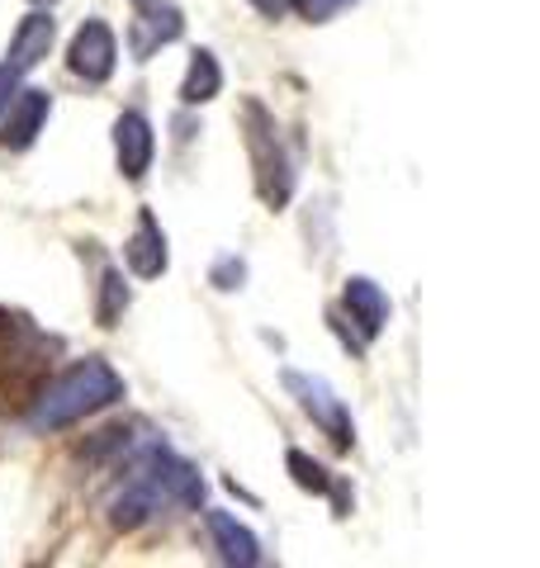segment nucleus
<instances>
[{
  "label": "nucleus",
  "instance_id": "nucleus-17",
  "mask_svg": "<svg viewBox=\"0 0 540 568\" xmlns=\"http://www.w3.org/2000/svg\"><path fill=\"white\" fill-rule=\"evenodd\" d=\"M14 95H20V71H14L10 62H0V114L10 110Z\"/></svg>",
  "mask_w": 540,
  "mask_h": 568
},
{
  "label": "nucleus",
  "instance_id": "nucleus-18",
  "mask_svg": "<svg viewBox=\"0 0 540 568\" xmlns=\"http://www.w3.org/2000/svg\"><path fill=\"white\" fill-rule=\"evenodd\" d=\"M242 261H223L219 271H213V284H219V290H242Z\"/></svg>",
  "mask_w": 540,
  "mask_h": 568
},
{
  "label": "nucleus",
  "instance_id": "nucleus-3",
  "mask_svg": "<svg viewBox=\"0 0 540 568\" xmlns=\"http://www.w3.org/2000/svg\"><path fill=\"white\" fill-rule=\"evenodd\" d=\"M242 114H247V148H251V162H257L261 200L270 209H284L290 204V194H294V162H290V152H284V142H280L276 119L266 114L261 100H247Z\"/></svg>",
  "mask_w": 540,
  "mask_h": 568
},
{
  "label": "nucleus",
  "instance_id": "nucleus-1",
  "mask_svg": "<svg viewBox=\"0 0 540 568\" xmlns=\"http://www.w3.org/2000/svg\"><path fill=\"white\" fill-rule=\"evenodd\" d=\"M204 503V478L190 459H180L171 446H142L123 465V484L110 497V521L119 530H138L167 507H200Z\"/></svg>",
  "mask_w": 540,
  "mask_h": 568
},
{
  "label": "nucleus",
  "instance_id": "nucleus-11",
  "mask_svg": "<svg viewBox=\"0 0 540 568\" xmlns=\"http://www.w3.org/2000/svg\"><path fill=\"white\" fill-rule=\"evenodd\" d=\"M123 261H129V271L142 275V280H157L161 271H167V237H161L152 213L138 219V233L129 237V246H123Z\"/></svg>",
  "mask_w": 540,
  "mask_h": 568
},
{
  "label": "nucleus",
  "instance_id": "nucleus-10",
  "mask_svg": "<svg viewBox=\"0 0 540 568\" xmlns=\"http://www.w3.org/2000/svg\"><path fill=\"white\" fill-rule=\"evenodd\" d=\"M52 39H58V24H52V14L43 10H33L20 20V29H14V39H10V67L14 71H33L48 52H52Z\"/></svg>",
  "mask_w": 540,
  "mask_h": 568
},
{
  "label": "nucleus",
  "instance_id": "nucleus-21",
  "mask_svg": "<svg viewBox=\"0 0 540 568\" xmlns=\"http://www.w3.org/2000/svg\"><path fill=\"white\" fill-rule=\"evenodd\" d=\"M33 6H58V0H33Z\"/></svg>",
  "mask_w": 540,
  "mask_h": 568
},
{
  "label": "nucleus",
  "instance_id": "nucleus-16",
  "mask_svg": "<svg viewBox=\"0 0 540 568\" xmlns=\"http://www.w3.org/2000/svg\"><path fill=\"white\" fill-rule=\"evenodd\" d=\"M351 6H356V0H294V10H299L309 24H328L332 14L351 10Z\"/></svg>",
  "mask_w": 540,
  "mask_h": 568
},
{
  "label": "nucleus",
  "instance_id": "nucleus-7",
  "mask_svg": "<svg viewBox=\"0 0 540 568\" xmlns=\"http://www.w3.org/2000/svg\"><path fill=\"white\" fill-rule=\"evenodd\" d=\"M48 110H52L48 91H20L10 100V110L0 114V142H6L10 152L33 148V138H39L48 123Z\"/></svg>",
  "mask_w": 540,
  "mask_h": 568
},
{
  "label": "nucleus",
  "instance_id": "nucleus-5",
  "mask_svg": "<svg viewBox=\"0 0 540 568\" xmlns=\"http://www.w3.org/2000/svg\"><path fill=\"white\" fill-rule=\"evenodd\" d=\"M114 62H119L114 29L104 24V20H86V24L77 29V39H71V48H67L71 77H81V81H90V85H100V81H110V77H114Z\"/></svg>",
  "mask_w": 540,
  "mask_h": 568
},
{
  "label": "nucleus",
  "instance_id": "nucleus-9",
  "mask_svg": "<svg viewBox=\"0 0 540 568\" xmlns=\"http://www.w3.org/2000/svg\"><path fill=\"white\" fill-rule=\"evenodd\" d=\"M341 304H347V313H351V323L360 327V336H380L384 327H389V294L380 290L374 280H366V275H351L347 280V294H341Z\"/></svg>",
  "mask_w": 540,
  "mask_h": 568
},
{
  "label": "nucleus",
  "instance_id": "nucleus-15",
  "mask_svg": "<svg viewBox=\"0 0 540 568\" xmlns=\"http://www.w3.org/2000/svg\"><path fill=\"white\" fill-rule=\"evenodd\" d=\"M284 465H290V474H294V484L303 488V493H328L332 488V478H328V469L318 465V459H309L303 450H290L284 455Z\"/></svg>",
  "mask_w": 540,
  "mask_h": 568
},
{
  "label": "nucleus",
  "instance_id": "nucleus-13",
  "mask_svg": "<svg viewBox=\"0 0 540 568\" xmlns=\"http://www.w3.org/2000/svg\"><path fill=\"white\" fill-rule=\"evenodd\" d=\"M219 91H223V67H219V58H213L209 48H200L190 58L186 81H180V100H186V104H209Z\"/></svg>",
  "mask_w": 540,
  "mask_h": 568
},
{
  "label": "nucleus",
  "instance_id": "nucleus-8",
  "mask_svg": "<svg viewBox=\"0 0 540 568\" xmlns=\"http://www.w3.org/2000/svg\"><path fill=\"white\" fill-rule=\"evenodd\" d=\"M152 152H157V138H152V123L142 114H119L114 123V156H119V171L129 175V181H142L152 166Z\"/></svg>",
  "mask_w": 540,
  "mask_h": 568
},
{
  "label": "nucleus",
  "instance_id": "nucleus-6",
  "mask_svg": "<svg viewBox=\"0 0 540 568\" xmlns=\"http://www.w3.org/2000/svg\"><path fill=\"white\" fill-rule=\"evenodd\" d=\"M180 33H186V14H180L176 6H167V0H157V6L138 10V20L129 24V48H133L138 62H148L157 48L176 43Z\"/></svg>",
  "mask_w": 540,
  "mask_h": 568
},
{
  "label": "nucleus",
  "instance_id": "nucleus-4",
  "mask_svg": "<svg viewBox=\"0 0 540 568\" xmlns=\"http://www.w3.org/2000/svg\"><path fill=\"white\" fill-rule=\"evenodd\" d=\"M284 388H290V394H299L303 413H309V417L322 426V432L332 436L337 450H351V440H356L351 413H347V403H341L328 384L313 379V375H299V369H284Z\"/></svg>",
  "mask_w": 540,
  "mask_h": 568
},
{
  "label": "nucleus",
  "instance_id": "nucleus-12",
  "mask_svg": "<svg viewBox=\"0 0 540 568\" xmlns=\"http://www.w3.org/2000/svg\"><path fill=\"white\" fill-rule=\"evenodd\" d=\"M209 530H213V545H219L223 564H238V568L261 564V545L238 517H228V511H209Z\"/></svg>",
  "mask_w": 540,
  "mask_h": 568
},
{
  "label": "nucleus",
  "instance_id": "nucleus-20",
  "mask_svg": "<svg viewBox=\"0 0 540 568\" xmlns=\"http://www.w3.org/2000/svg\"><path fill=\"white\" fill-rule=\"evenodd\" d=\"M148 6H157V0H133V10H148Z\"/></svg>",
  "mask_w": 540,
  "mask_h": 568
},
{
  "label": "nucleus",
  "instance_id": "nucleus-2",
  "mask_svg": "<svg viewBox=\"0 0 540 568\" xmlns=\"http://www.w3.org/2000/svg\"><path fill=\"white\" fill-rule=\"evenodd\" d=\"M119 398H123V379L114 375V365L110 361H81L39 394V403L29 407V426L33 432H58V426L81 422V417L100 413V407H110Z\"/></svg>",
  "mask_w": 540,
  "mask_h": 568
},
{
  "label": "nucleus",
  "instance_id": "nucleus-14",
  "mask_svg": "<svg viewBox=\"0 0 540 568\" xmlns=\"http://www.w3.org/2000/svg\"><path fill=\"white\" fill-rule=\"evenodd\" d=\"M123 308H129V284H123L119 271H104V280H100V308H96L100 327H114Z\"/></svg>",
  "mask_w": 540,
  "mask_h": 568
},
{
  "label": "nucleus",
  "instance_id": "nucleus-19",
  "mask_svg": "<svg viewBox=\"0 0 540 568\" xmlns=\"http://www.w3.org/2000/svg\"><path fill=\"white\" fill-rule=\"evenodd\" d=\"M251 6H257L266 20H284V14L294 10V0H251Z\"/></svg>",
  "mask_w": 540,
  "mask_h": 568
}]
</instances>
